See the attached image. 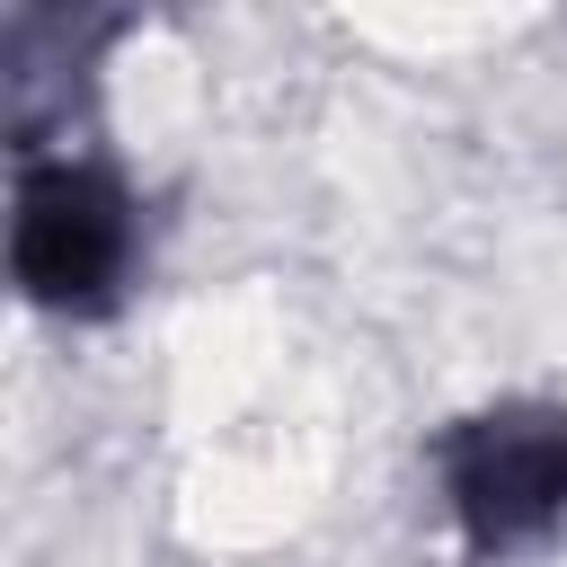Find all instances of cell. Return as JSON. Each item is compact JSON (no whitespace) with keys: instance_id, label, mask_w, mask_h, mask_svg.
<instances>
[{"instance_id":"7a4b0ae2","label":"cell","mask_w":567,"mask_h":567,"mask_svg":"<svg viewBox=\"0 0 567 567\" xmlns=\"http://www.w3.org/2000/svg\"><path fill=\"white\" fill-rule=\"evenodd\" d=\"M425 461L470 567H505L567 532V399H478L434 425Z\"/></svg>"},{"instance_id":"6da1fadb","label":"cell","mask_w":567,"mask_h":567,"mask_svg":"<svg viewBox=\"0 0 567 567\" xmlns=\"http://www.w3.org/2000/svg\"><path fill=\"white\" fill-rule=\"evenodd\" d=\"M151 221L142 186L97 142L9 151V284L35 319L97 328L142 292Z\"/></svg>"}]
</instances>
